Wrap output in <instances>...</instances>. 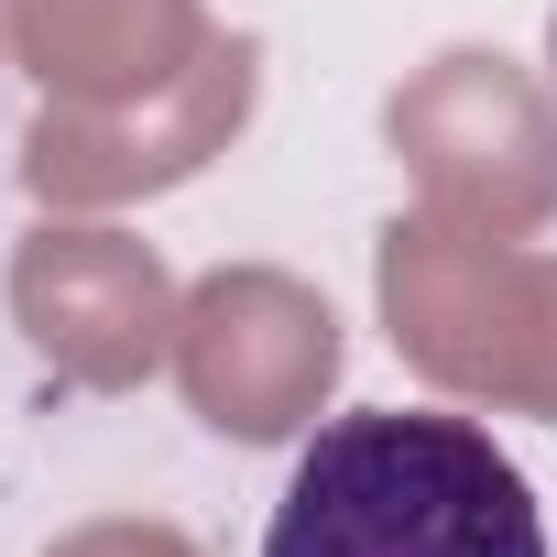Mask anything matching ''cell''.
<instances>
[{
	"instance_id": "obj_1",
	"label": "cell",
	"mask_w": 557,
	"mask_h": 557,
	"mask_svg": "<svg viewBox=\"0 0 557 557\" xmlns=\"http://www.w3.org/2000/svg\"><path fill=\"white\" fill-rule=\"evenodd\" d=\"M262 557H546V513L470 416L372 405L296 448Z\"/></svg>"
}]
</instances>
